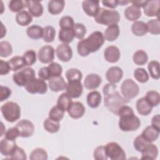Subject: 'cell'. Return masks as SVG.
<instances>
[{"label": "cell", "mask_w": 160, "mask_h": 160, "mask_svg": "<svg viewBox=\"0 0 160 160\" xmlns=\"http://www.w3.org/2000/svg\"><path fill=\"white\" fill-rule=\"evenodd\" d=\"M26 4L29 10V12L31 14V16L34 17H39L42 14L43 7L39 1L28 0L26 1Z\"/></svg>", "instance_id": "cell-22"}, {"label": "cell", "mask_w": 160, "mask_h": 160, "mask_svg": "<svg viewBox=\"0 0 160 160\" xmlns=\"http://www.w3.org/2000/svg\"><path fill=\"white\" fill-rule=\"evenodd\" d=\"M131 2V1H118V4H120L121 6H124L125 4H127L128 3Z\"/></svg>", "instance_id": "cell-62"}, {"label": "cell", "mask_w": 160, "mask_h": 160, "mask_svg": "<svg viewBox=\"0 0 160 160\" xmlns=\"http://www.w3.org/2000/svg\"><path fill=\"white\" fill-rule=\"evenodd\" d=\"M38 58L42 63L52 62L54 59V49L50 45H45L41 47L38 51Z\"/></svg>", "instance_id": "cell-11"}, {"label": "cell", "mask_w": 160, "mask_h": 160, "mask_svg": "<svg viewBox=\"0 0 160 160\" xmlns=\"http://www.w3.org/2000/svg\"><path fill=\"white\" fill-rule=\"evenodd\" d=\"M94 20L98 24L109 26L118 24L120 20V15L118 11L116 10L99 8L94 16Z\"/></svg>", "instance_id": "cell-4"}, {"label": "cell", "mask_w": 160, "mask_h": 160, "mask_svg": "<svg viewBox=\"0 0 160 160\" xmlns=\"http://www.w3.org/2000/svg\"><path fill=\"white\" fill-rule=\"evenodd\" d=\"M102 92L104 96V102L105 106L109 111L117 116L121 107L129 102V101L120 95L117 91V87L115 84L110 82L106 84L103 87Z\"/></svg>", "instance_id": "cell-1"}, {"label": "cell", "mask_w": 160, "mask_h": 160, "mask_svg": "<svg viewBox=\"0 0 160 160\" xmlns=\"http://www.w3.org/2000/svg\"><path fill=\"white\" fill-rule=\"evenodd\" d=\"M104 42L103 34L101 31H94L88 38L81 39L77 45L78 54L82 57L88 56L90 53L96 52Z\"/></svg>", "instance_id": "cell-2"}, {"label": "cell", "mask_w": 160, "mask_h": 160, "mask_svg": "<svg viewBox=\"0 0 160 160\" xmlns=\"http://www.w3.org/2000/svg\"><path fill=\"white\" fill-rule=\"evenodd\" d=\"M11 94V90L7 86H1L0 90V101L2 102L7 99Z\"/></svg>", "instance_id": "cell-57"}, {"label": "cell", "mask_w": 160, "mask_h": 160, "mask_svg": "<svg viewBox=\"0 0 160 160\" xmlns=\"http://www.w3.org/2000/svg\"><path fill=\"white\" fill-rule=\"evenodd\" d=\"M102 4L104 6L109 8H115L119 5L118 1L117 0H103L102 1Z\"/></svg>", "instance_id": "cell-60"}, {"label": "cell", "mask_w": 160, "mask_h": 160, "mask_svg": "<svg viewBox=\"0 0 160 160\" xmlns=\"http://www.w3.org/2000/svg\"><path fill=\"white\" fill-rule=\"evenodd\" d=\"M121 91L123 97L129 101L134 98L139 92V86L131 79H125L121 86Z\"/></svg>", "instance_id": "cell-7"}, {"label": "cell", "mask_w": 160, "mask_h": 160, "mask_svg": "<svg viewBox=\"0 0 160 160\" xmlns=\"http://www.w3.org/2000/svg\"><path fill=\"white\" fill-rule=\"evenodd\" d=\"M160 131L153 128L152 126H147L142 132V136L149 142L156 141L159 136Z\"/></svg>", "instance_id": "cell-24"}, {"label": "cell", "mask_w": 160, "mask_h": 160, "mask_svg": "<svg viewBox=\"0 0 160 160\" xmlns=\"http://www.w3.org/2000/svg\"><path fill=\"white\" fill-rule=\"evenodd\" d=\"M27 35L32 39H39L42 38L43 28L38 25H32L26 30Z\"/></svg>", "instance_id": "cell-33"}, {"label": "cell", "mask_w": 160, "mask_h": 160, "mask_svg": "<svg viewBox=\"0 0 160 160\" xmlns=\"http://www.w3.org/2000/svg\"><path fill=\"white\" fill-rule=\"evenodd\" d=\"M85 107L79 101L72 102L67 111L69 116L73 119H79L83 116L85 112Z\"/></svg>", "instance_id": "cell-15"}, {"label": "cell", "mask_w": 160, "mask_h": 160, "mask_svg": "<svg viewBox=\"0 0 160 160\" xmlns=\"http://www.w3.org/2000/svg\"><path fill=\"white\" fill-rule=\"evenodd\" d=\"M123 76L122 69L118 66L109 68L106 72V78L109 82L116 84L120 81Z\"/></svg>", "instance_id": "cell-14"}, {"label": "cell", "mask_w": 160, "mask_h": 160, "mask_svg": "<svg viewBox=\"0 0 160 160\" xmlns=\"http://www.w3.org/2000/svg\"><path fill=\"white\" fill-rule=\"evenodd\" d=\"M16 128L19 131V136L22 138H29L33 134L34 131V124L28 119H22L19 121Z\"/></svg>", "instance_id": "cell-10"}, {"label": "cell", "mask_w": 160, "mask_h": 160, "mask_svg": "<svg viewBox=\"0 0 160 160\" xmlns=\"http://www.w3.org/2000/svg\"><path fill=\"white\" fill-rule=\"evenodd\" d=\"M16 21L18 24L22 26H26L29 25L32 21V18L31 14L25 11L22 10L19 12L16 16Z\"/></svg>", "instance_id": "cell-31"}, {"label": "cell", "mask_w": 160, "mask_h": 160, "mask_svg": "<svg viewBox=\"0 0 160 160\" xmlns=\"http://www.w3.org/2000/svg\"><path fill=\"white\" fill-rule=\"evenodd\" d=\"M17 146V144L14 140H10L4 138L0 142L1 153L5 156L10 157Z\"/></svg>", "instance_id": "cell-18"}, {"label": "cell", "mask_w": 160, "mask_h": 160, "mask_svg": "<svg viewBox=\"0 0 160 160\" xmlns=\"http://www.w3.org/2000/svg\"><path fill=\"white\" fill-rule=\"evenodd\" d=\"M12 52V47L10 42L6 41L0 42V56L7 58Z\"/></svg>", "instance_id": "cell-47"}, {"label": "cell", "mask_w": 160, "mask_h": 160, "mask_svg": "<svg viewBox=\"0 0 160 160\" xmlns=\"http://www.w3.org/2000/svg\"><path fill=\"white\" fill-rule=\"evenodd\" d=\"M19 136V133L18 129L15 127L8 129L5 132V138L10 140H16Z\"/></svg>", "instance_id": "cell-55"}, {"label": "cell", "mask_w": 160, "mask_h": 160, "mask_svg": "<svg viewBox=\"0 0 160 160\" xmlns=\"http://www.w3.org/2000/svg\"><path fill=\"white\" fill-rule=\"evenodd\" d=\"M82 9L85 13L91 17H94L99 9V1L85 0L82 1Z\"/></svg>", "instance_id": "cell-20"}, {"label": "cell", "mask_w": 160, "mask_h": 160, "mask_svg": "<svg viewBox=\"0 0 160 160\" xmlns=\"http://www.w3.org/2000/svg\"><path fill=\"white\" fill-rule=\"evenodd\" d=\"M22 57L25 61L26 66H32L36 61V53L32 49L26 51L23 54Z\"/></svg>", "instance_id": "cell-50"}, {"label": "cell", "mask_w": 160, "mask_h": 160, "mask_svg": "<svg viewBox=\"0 0 160 160\" xmlns=\"http://www.w3.org/2000/svg\"><path fill=\"white\" fill-rule=\"evenodd\" d=\"M25 89L31 94H44L47 92L48 86L44 80L40 78H34L28 83L25 86Z\"/></svg>", "instance_id": "cell-9"}, {"label": "cell", "mask_w": 160, "mask_h": 160, "mask_svg": "<svg viewBox=\"0 0 160 160\" xmlns=\"http://www.w3.org/2000/svg\"><path fill=\"white\" fill-rule=\"evenodd\" d=\"M102 79L97 74H89L87 75L84 81V86L88 89H97L101 84Z\"/></svg>", "instance_id": "cell-21"}, {"label": "cell", "mask_w": 160, "mask_h": 160, "mask_svg": "<svg viewBox=\"0 0 160 160\" xmlns=\"http://www.w3.org/2000/svg\"><path fill=\"white\" fill-rule=\"evenodd\" d=\"M8 62L11 69L12 71H17L18 70L22 69L24 66H26V63L22 56H14L11 59H10Z\"/></svg>", "instance_id": "cell-34"}, {"label": "cell", "mask_w": 160, "mask_h": 160, "mask_svg": "<svg viewBox=\"0 0 160 160\" xmlns=\"http://www.w3.org/2000/svg\"><path fill=\"white\" fill-rule=\"evenodd\" d=\"M132 59L136 64L144 65L148 62V56L144 50L139 49L134 53Z\"/></svg>", "instance_id": "cell-35"}, {"label": "cell", "mask_w": 160, "mask_h": 160, "mask_svg": "<svg viewBox=\"0 0 160 160\" xmlns=\"http://www.w3.org/2000/svg\"><path fill=\"white\" fill-rule=\"evenodd\" d=\"M134 77L141 83L146 82L149 80V75L147 71L142 68H138L134 70Z\"/></svg>", "instance_id": "cell-45"}, {"label": "cell", "mask_w": 160, "mask_h": 160, "mask_svg": "<svg viewBox=\"0 0 160 160\" xmlns=\"http://www.w3.org/2000/svg\"><path fill=\"white\" fill-rule=\"evenodd\" d=\"M148 71L152 78L158 79L160 77L159 62L158 61H151L148 63Z\"/></svg>", "instance_id": "cell-41"}, {"label": "cell", "mask_w": 160, "mask_h": 160, "mask_svg": "<svg viewBox=\"0 0 160 160\" xmlns=\"http://www.w3.org/2000/svg\"><path fill=\"white\" fill-rule=\"evenodd\" d=\"M121 52L119 48L116 46H109L104 51V59L109 62H116L120 58Z\"/></svg>", "instance_id": "cell-17"}, {"label": "cell", "mask_w": 160, "mask_h": 160, "mask_svg": "<svg viewBox=\"0 0 160 160\" xmlns=\"http://www.w3.org/2000/svg\"><path fill=\"white\" fill-rule=\"evenodd\" d=\"M3 118L9 122H14L21 117V108L14 102L8 101L1 107Z\"/></svg>", "instance_id": "cell-5"}, {"label": "cell", "mask_w": 160, "mask_h": 160, "mask_svg": "<svg viewBox=\"0 0 160 160\" xmlns=\"http://www.w3.org/2000/svg\"><path fill=\"white\" fill-rule=\"evenodd\" d=\"M48 85L50 90L53 92H58L66 89L67 83L64 81V78L61 76H59L51 78L49 80Z\"/></svg>", "instance_id": "cell-19"}, {"label": "cell", "mask_w": 160, "mask_h": 160, "mask_svg": "<svg viewBox=\"0 0 160 160\" xmlns=\"http://www.w3.org/2000/svg\"><path fill=\"white\" fill-rule=\"evenodd\" d=\"M39 78L42 80H49L51 78V76L48 69V67H42L38 71Z\"/></svg>", "instance_id": "cell-56"}, {"label": "cell", "mask_w": 160, "mask_h": 160, "mask_svg": "<svg viewBox=\"0 0 160 160\" xmlns=\"http://www.w3.org/2000/svg\"><path fill=\"white\" fill-rule=\"evenodd\" d=\"M148 32L152 34L158 35L160 34V21L159 18L149 20L147 23Z\"/></svg>", "instance_id": "cell-40"}, {"label": "cell", "mask_w": 160, "mask_h": 160, "mask_svg": "<svg viewBox=\"0 0 160 160\" xmlns=\"http://www.w3.org/2000/svg\"><path fill=\"white\" fill-rule=\"evenodd\" d=\"M48 67L49 70L51 78L59 76L61 75V74L62 72V66L57 62H52L49 64V66Z\"/></svg>", "instance_id": "cell-52"}, {"label": "cell", "mask_w": 160, "mask_h": 160, "mask_svg": "<svg viewBox=\"0 0 160 160\" xmlns=\"http://www.w3.org/2000/svg\"><path fill=\"white\" fill-rule=\"evenodd\" d=\"M66 77L68 81H81L82 78V74L76 68H71L66 72Z\"/></svg>", "instance_id": "cell-46"}, {"label": "cell", "mask_w": 160, "mask_h": 160, "mask_svg": "<svg viewBox=\"0 0 160 160\" xmlns=\"http://www.w3.org/2000/svg\"><path fill=\"white\" fill-rule=\"evenodd\" d=\"M58 38L60 41L65 44H68L71 42L75 37L72 29L64 28L59 30Z\"/></svg>", "instance_id": "cell-32"}, {"label": "cell", "mask_w": 160, "mask_h": 160, "mask_svg": "<svg viewBox=\"0 0 160 160\" xmlns=\"http://www.w3.org/2000/svg\"><path fill=\"white\" fill-rule=\"evenodd\" d=\"M159 0L148 1L147 4L143 7L144 14L149 17L157 16L159 18Z\"/></svg>", "instance_id": "cell-16"}, {"label": "cell", "mask_w": 160, "mask_h": 160, "mask_svg": "<svg viewBox=\"0 0 160 160\" xmlns=\"http://www.w3.org/2000/svg\"><path fill=\"white\" fill-rule=\"evenodd\" d=\"M65 5V2L62 0H51L48 2V11L51 14L56 15L61 13Z\"/></svg>", "instance_id": "cell-28"}, {"label": "cell", "mask_w": 160, "mask_h": 160, "mask_svg": "<svg viewBox=\"0 0 160 160\" xmlns=\"http://www.w3.org/2000/svg\"><path fill=\"white\" fill-rule=\"evenodd\" d=\"M83 91V86L81 81H68L66 86V93L71 98H79Z\"/></svg>", "instance_id": "cell-12"}, {"label": "cell", "mask_w": 160, "mask_h": 160, "mask_svg": "<svg viewBox=\"0 0 160 160\" xmlns=\"http://www.w3.org/2000/svg\"><path fill=\"white\" fill-rule=\"evenodd\" d=\"M106 152L108 158L111 160H124L126 154L122 148L116 142H110L105 146Z\"/></svg>", "instance_id": "cell-8"}, {"label": "cell", "mask_w": 160, "mask_h": 160, "mask_svg": "<svg viewBox=\"0 0 160 160\" xmlns=\"http://www.w3.org/2000/svg\"><path fill=\"white\" fill-rule=\"evenodd\" d=\"M118 116H119V128L122 131H134L141 126L140 119L134 114L132 108L127 105L121 107Z\"/></svg>", "instance_id": "cell-3"}, {"label": "cell", "mask_w": 160, "mask_h": 160, "mask_svg": "<svg viewBox=\"0 0 160 160\" xmlns=\"http://www.w3.org/2000/svg\"><path fill=\"white\" fill-rule=\"evenodd\" d=\"M149 142H148L141 134L138 136L134 140L133 145L134 149L140 152H142L144 149L146 148V146L149 144Z\"/></svg>", "instance_id": "cell-44"}, {"label": "cell", "mask_w": 160, "mask_h": 160, "mask_svg": "<svg viewBox=\"0 0 160 160\" xmlns=\"http://www.w3.org/2000/svg\"><path fill=\"white\" fill-rule=\"evenodd\" d=\"M74 24V19L71 16H62L59 22V25L61 29L64 28H69L72 29Z\"/></svg>", "instance_id": "cell-51"}, {"label": "cell", "mask_w": 160, "mask_h": 160, "mask_svg": "<svg viewBox=\"0 0 160 160\" xmlns=\"http://www.w3.org/2000/svg\"><path fill=\"white\" fill-rule=\"evenodd\" d=\"M72 31L74 34V37L79 39H82L86 34V26L83 24L79 22H77L74 24Z\"/></svg>", "instance_id": "cell-48"}, {"label": "cell", "mask_w": 160, "mask_h": 160, "mask_svg": "<svg viewBox=\"0 0 160 160\" xmlns=\"http://www.w3.org/2000/svg\"><path fill=\"white\" fill-rule=\"evenodd\" d=\"M64 111L58 105L53 106L49 112V118L51 119L59 122L64 117Z\"/></svg>", "instance_id": "cell-37"}, {"label": "cell", "mask_w": 160, "mask_h": 160, "mask_svg": "<svg viewBox=\"0 0 160 160\" xmlns=\"http://www.w3.org/2000/svg\"><path fill=\"white\" fill-rule=\"evenodd\" d=\"M132 33L137 36H142L148 32V28L146 23L141 21H136L131 26Z\"/></svg>", "instance_id": "cell-30"}, {"label": "cell", "mask_w": 160, "mask_h": 160, "mask_svg": "<svg viewBox=\"0 0 160 160\" xmlns=\"http://www.w3.org/2000/svg\"><path fill=\"white\" fill-rule=\"evenodd\" d=\"M11 68L8 61H5L2 59L0 60V74L1 75H6L10 71Z\"/></svg>", "instance_id": "cell-58"}, {"label": "cell", "mask_w": 160, "mask_h": 160, "mask_svg": "<svg viewBox=\"0 0 160 160\" xmlns=\"http://www.w3.org/2000/svg\"><path fill=\"white\" fill-rule=\"evenodd\" d=\"M151 126L160 131V116L159 114L154 116L151 119Z\"/></svg>", "instance_id": "cell-59"}, {"label": "cell", "mask_w": 160, "mask_h": 160, "mask_svg": "<svg viewBox=\"0 0 160 160\" xmlns=\"http://www.w3.org/2000/svg\"><path fill=\"white\" fill-rule=\"evenodd\" d=\"M152 106L148 102L145 97L139 98L136 102V109L138 112L142 116L149 114L152 109Z\"/></svg>", "instance_id": "cell-23"}, {"label": "cell", "mask_w": 160, "mask_h": 160, "mask_svg": "<svg viewBox=\"0 0 160 160\" xmlns=\"http://www.w3.org/2000/svg\"><path fill=\"white\" fill-rule=\"evenodd\" d=\"M56 36V30L51 26H46L43 28L42 39L46 42H51L54 41Z\"/></svg>", "instance_id": "cell-42"}, {"label": "cell", "mask_w": 160, "mask_h": 160, "mask_svg": "<svg viewBox=\"0 0 160 160\" xmlns=\"http://www.w3.org/2000/svg\"><path fill=\"white\" fill-rule=\"evenodd\" d=\"M131 2L133 6L140 9L141 8H143L147 4L148 1H132Z\"/></svg>", "instance_id": "cell-61"}, {"label": "cell", "mask_w": 160, "mask_h": 160, "mask_svg": "<svg viewBox=\"0 0 160 160\" xmlns=\"http://www.w3.org/2000/svg\"><path fill=\"white\" fill-rule=\"evenodd\" d=\"M125 18L130 21H136L141 16V11L139 8L133 6H129L124 10Z\"/></svg>", "instance_id": "cell-27"}, {"label": "cell", "mask_w": 160, "mask_h": 160, "mask_svg": "<svg viewBox=\"0 0 160 160\" xmlns=\"http://www.w3.org/2000/svg\"><path fill=\"white\" fill-rule=\"evenodd\" d=\"M34 78H36L35 71L30 67H27L17 71L12 76L14 82L18 86H25Z\"/></svg>", "instance_id": "cell-6"}, {"label": "cell", "mask_w": 160, "mask_h": 160, "mask_svg": "<svg viewBox=\"0 0 160 160\" xmlns=\"http://www.w3.org/2000/svg\"><path fill=\"white\" fill-rule=\"evenodd\" d=\"M43 127L46 131L50 133H55L59 131L60 124L59 122L53 121L48 118L44 120L43 122Z\"/></svg>", "instance_id": "cell-38"}, {"label": "cell", "mask_w": 160, "mask_h": 160, "mask_svg": "<svg viewBox=\"0 0 160 160\" xmlns=\"http://www.w3.org/2000/svg\"><path fill=\"white\" fill-rule=\"evenodd\" d=\"M29 159L31 160H46L48 159V153L45 149L38 148L31 152Z\"/></svg>", "instance_id": "cell-43"}, {"label": "cell", "mask_w": 160, "mask_h": 160, "mask_svg": "<svg viewBox=\"0 0 160 160\" xmlns=\"http://www.w3.org/2000/svg\"><path fill=\"white\" fill-rule=\"evenodd\" d=\"M72 103V98L66 93H62L58 98L57 105L64 111H67L71 104Z\"/></svg>", "instance_id": "cell-36"}, {"label": "cell", "mask_w": 160, "mask_h": 160, "mask_svg": "<svg viewBox=\"0 0 160 160\" xmlns=\"http://www.w3.org/2000/svg\"><path fill=\"white\" fill-rule=\"evenodd\" d=\"M148 102L152 106H157L160 102V95L159 93L154 90H151L147 92L146 96H144Z\"/></svg>", "instance_id": "cell-39"}, {"label": "cell", "mask_w": 160, "mask_h": 160, "mask_svg": "<svg viewBox=\"0 0 160 160\" xmlns=\"http://www.w3.org/2000/svg\"><path fill=\"white\" fill-rule=\"evenodd\" d=\"M10 159H19V160H26L27 156L25 151L21 148L18 146L14 149L12 154L10 156Z\"/></svg>", "instance_id": "cell-54"}, {"label": "cell", "mask_w": 160, "mask_h": 160, "mask_svg": "<svg viewBox=\"0 0 160 160\" xmlns=\"http://www.w3.org/2000/svg\"><path fill=\"white\" fill-rule=\"evenodd\" d=\"M8 7L12 12H20L23 8L26 7V1L22 0H11L8 4Z\"/></svg>", "instance_id": "cell-49"}, {"label": "cell", "mask_w": 160, "mask_h": 160, "mask_svg": "<svg viewBox=\"0 0 160 160\" xmlns=\"http://www.w3.org/2000/svg\"><path fill=\"white\" fill-rule=\"evenodd\" d=\"M141 153L142 159L154 160L158 156V149L155 144L150 142Z\"/></svg>", "instance_id": "cell-25"}, {"label": "cell", "mask_w": 160, "mask_h": 160, "mask_svg": "<svg viewBox=\"0 0 160 160\" xmlns=\"http://www.w3.org/2000/svg\"><path fill=\"white\" fill-rule=\"evenodd\" d=\"M93 156L94 158L96 160H106L108 159V156L106 155L105 146H98L94 151Z\"/></svg>", "instance_id": "cell-53"}, {"label": "cell", "mask_w": 160, "mask_h": 160, "mask_svg": "<svg viewBox=\"0 0 160 160\" xmlns=\"http://www.w3.org/2000/svg\"><path fill=\"white\" fill-rule=\"evenodd\" d=\"M56 53L58 58L63 62L70 61L72 57V48L68 44L62 43L58 45L56 49Z\"/></svg>", "instance_id": "cell-13"}, {"label": "cell", "mask_w": 160, "mask_h": 160, "mask_svg": "<svg viewBox=\"0 0 160 160\" xmlns=\"http://www.w3.org/2000/svg\"><path fill=\"white\" fill-rule=\"evenodd\" d=\"M101 95L99 92L97 91H92L89 92L87 95V103L91 108H98L101 102Z\"/></svg>", "instance_id": "cell-29"}, {"label": "cell", "mask_w": 160, "mask_h": 160, "mask_svg": "<svg viewBox=\"0 0 160 160\" xmlns=\"http://www.w3.org/2000/svg\"><path fill=\"white\" fill-rule=\"evenodd\" d=\"M120 33L119 27L118 24H113L109 26L104 31L103 34L104 39L108 41H113L116 40Z\"/></svg>", "instance_id": "cell-26"}]
</instances>
